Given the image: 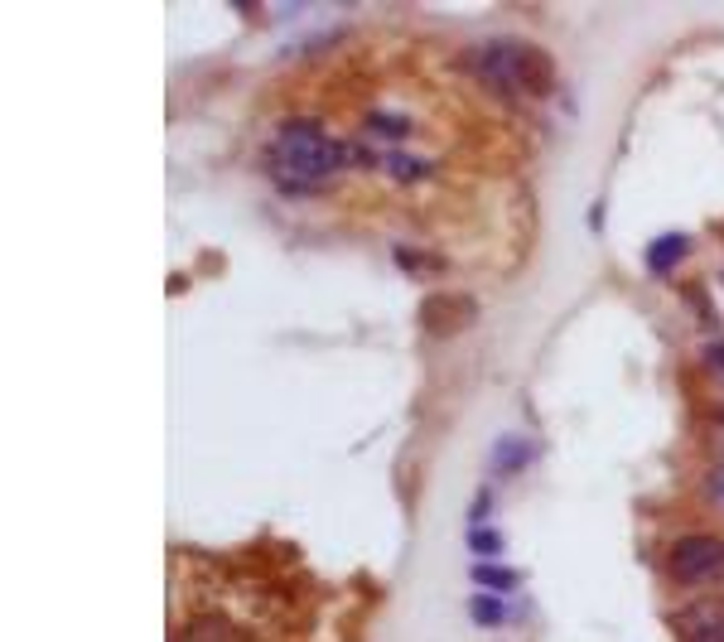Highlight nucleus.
Masks as SVG:
<instances>
[{
    "label": "nucleus",
    "mask_w": 724,
    "mask_h": 642,
    "mask_svg": "<svg viewBox=\"0 0 724 642\" xmlns=\"http://www.w3.org/2000/svg\"><path fill=\"white\" fill-rule=\"evenodd\" d=\"M348 165V140L329 136L319 121H285L271 140V169H276V184L285 194H305L314 189L324 174Z\"/></svg>",
    "instance_id": "nucleus-1"
},
{
    "label": "nucleus",
    "mask_w": 724,
    "mask_h": 642,
    "mask_svg": "<svg viewBox=\"0 0 724 642\" xmlns=\"http://www.w3.org/2000/svg\"><path fill=\"white\" fill-rule=\"evenodd\" d=\"M469 68L502 92H546L556 78L551 58L531 44H517V39H493L483 49H469Z\"/></svg>",
    "instance_id": "nucleus-2"
},
{
    "label": "nucleus",
    "mask_w": 724,
    "mask_h": 642,
    "mask_svg": "<svg viewBox=\"0 0 724 642\" xmlns=\"http://www.w3.org/2000/svg\"><path fill=\"white\" fill-rule=\"evenodd\" d=\"M671 580L676 585H715L724 580V536L691 531L671 546Z\"/></svg>",
    "instance_id": "nucleus-3"
},
{
    "label": "nucleus",
    "mask_w": 724,
    "mask_h": 642,
    "mask_svg": "<svg viewBox=\"0 0 724 642\" xmlns=\"http://www.w3.org/2000/svg\"><path fill=\"white\" fill-rule=\"evenodd\" d=\"M671 628L681 642H724V604H715V599L686 604V609H676Z\"/></svg>",
    "instance_id": "nucleus-4"
},
{
    "label": "nucleus",
    "mask_w": 724,
    "mask_h": 642,
    "mask_svg": "<svg viewBox=\"0 0 724 642\" xmlns=\"http://www.w3.org/2000/svg\"><path fill=\"white\" fill-rule=\"evenodd\" d=\"M691 252V242L681 237V232H667V237H657L652 247H647V271L652 276H667V271H676V261Z\"/></svg>",
    "instance_id": "nucleus-5"
},
{
    "label": "nucleus",
    "mask_w": 724,
    "mask_h": 642,
    "mask_svg": "<svg viewBox=\"0 0 724 642\" xmlns=\"http://www.w3.org/2000/svg\"><path fill=\"white\" fill-rule=\"evenodd\" d=\"M527 459H531V445L522 435H502L498 445H493V469H498V474H517Z\"/></svg>",
    "instance_id": "nucleus-6"
},
{
    "label": "nucleus",
    "mask_w": 724,
    "mask_h": 642,
    "mask_svg": "<svg viewBox=\"0 0 724 642\" xmlns=\"http://www.w3.org/2000/svg\"><path fill=\"white\" fill-rule=\"evenodd\" d=\"M474 580L483 589H512V585H517V575H512V570H502V565H474Z\"/></svg>",
    "instance_id": "nucleus-7"
},
{
    "label": "nucleus",
    "mask_w": 724,
    "mask_h": 642,
    "mask_svg": "<svg viewBox=\"0 0 724 642\" xmlns=\"http://www.w3.org/2000/svg\"><path fill=\"white\" fill-rule=\"evenodd\" d=\"M367 131H382V136H406L411 131V121L396 112H372L367 116Z\"/></svg>",
    "instance_id": "nucleus-8"
},
{
    "label": "nucleus",
    "mask_w": 724,
    "mask_h": 642,
    "mask_svg": "<svg viewBox=\"0 0 724 642\" xmlns=\"http://www.w3.org/2000/svg\"><path fill=\"white\" fill-rule=\"evenodd\" d=\"M382 165H387L396 179H420V174H425V160H420V155H401V150H396V155H387Z\"/></svg>",
    "instance_id": "nucleus-9"
},
{
    "label": "nucleus",
    "mask_w": 724,
    "mask_h": 642,
    "mask_svg": "<svg viewBox=\"0 0 724 642\" xmlns=\"http://www.w3.org/2000/svg\"><path fill=\"white\" fill-rule=\"evenodd\" d=\"M469 614H474V623L493 628V623H502V604H498V599H488V594H478L474 604H469Z\"/></svg>",
    "instance_id": "nucleus-10"
},
{
    "label": "nucleus",
    "mask_w": 724,
    "mask_h": 642,
    "mask_svg": "<svg viewBox=\"0 0 724 642\" xmlns=\"http://www.w3.org/2000/svg\"><path fill=\"white\" fill-rule=\"evenodd\" d=\"M469 546H474L478 556H498V551H502V536L483 527V531H474V536H469Z\"/></svg>",
    "instance_id": "nucleus-11"
},
{
    "label": "nucleus",
    "mask_w": 724,
    "mask_h": 642,
    "mask_svg": "<svg viewBox=\"0 0 724 642\" xmlns=\"http://www.w3.org/2000/svg\"><path fill=\"white\" fill-rule=\"evenodd\" d=\"M396 261H401V266H411V276H425V271H430V266H435V261H430V256L411 252V247H396Z\"/></svg>",
    "instance_id": "nucleus-12"
},
{
    "label": "nucleus",
    "mask_w": 724,
    "mask_h": 642,
    "mask_svg": "<svg viewBox=\"0 0 724 642\" xmlns=\"http://www.w3.org/2000/svg\"><path fill=\"white\" fill-rule=\"evenodd\" d=\"M705 498H710V503H720V507H724V469H715V474L705 478Z\"/></svg>",
    "instance_id": "nucleus-13"
},
{
    "label": "nucleus",
    "mask_w": 724,
    "mask_h": 642,
    "mask_svg": "<svg viewBox=\"0 0 724 642\" xmlns=\"http://www.w3.org/2000/svg\"><path fill=\"white\" fill-rule=\"evenodd\" d=\"M705 358H710V367H724V338H720V343H710V348H705Z\"/></svg>",
    "instance_id": "nucleus-14"
}]
</instances>
